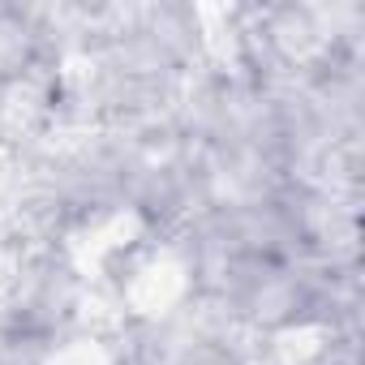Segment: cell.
<instances>
[{"label": "cell", "mask_w": 365, "mask_h": 365, "mask_svg": "<svg viewBox=\"0 0 365 365\" xmlns=\"http://www.w3.org/2000/svg\"><path fill=\"white\" fill-rule=\"evenodd\" d=\"M185 288H190L185 267L163 254V258H150L146 267L133 271V279L125 284V301H129L133 314L155 318V314H168L180 297H185Z\"/></svg>", "instance_id": "obj_1"}, {"label": "cell", "mask_w": 365, "mask_h": 365, "mask_svg": "<svg viewBox=\"0 0 365 365\" xmlns=\"http://www.w3.org/2000/svg\"><path fill=\"white\" fill-rule=\"evenodd\" d=\"M138 215H129V211H116V215H108V220H99L78 245H73V254H78V262L86 267V271H99L108 258H116L120 250H129L133 245V237H138Z\"/></svg>", "instance_id": "obj_2"}, {"label": "cell", "mask_w": 365, "mask_h": 365, "mask_svg": "<svg viewBox=\"0 0 365 365\" xmlns=\"http://www.w3.org/2000/svg\"><path fill=\"white\" fill-rule=\"evenodd\" d=\"M48 365H112V356H108L103 344H95V339H73V344H65L61 352H52Z\"/></svg>", "instance_id": "obj_3"}, {"label": "cell", "mask_w": 365, "mask_h": 365, "mask_svg": "<svg viewBox=\"0 0 365 365\" xmlns=\"http://www.w3.org/2000/svg\"><path fill=\"white\" fill-rule=\"evenodd\" d=\"M322 331H314V327H301V331H284L279 335V352L288 356V361H305V356H314L322 344Z\"/></svg>", "instance_id": "obj_4"}, {"label": "cell", "mask_w": 365, "mask_h": 365, "mask_svg": "<svg viewBox=\"0 0 365 365\" xmlns=\"http://www.w3.org/2000/svg\"><path fill=\"white\" fill-rule=\"evenodd\" d=\"M14 185H18V176H14V155L0 146V198H5Z\"/></svg>", "instance_id": "obj_5"}]
</instances>
